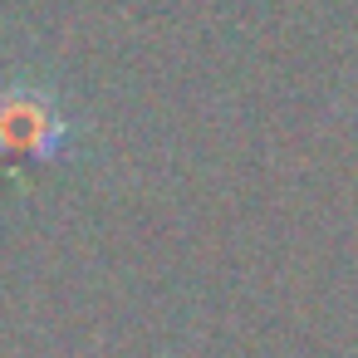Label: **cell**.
I'll return each mask as SVG.
<instances>
[{
	"label": "cell",
	"mask_w": 358,
	"mask_h": 358,
	"mask_svg": "<svg viewBox=\"0 0 358 358\" xmlns=\"http://www.w3.org/2000/svg\"><path fill=\"white\" fill-rule=\"evenodd\" d=\"M64 143H69V123L50 89H35V84L0 89V152L55 157Z\"/></svg>",
	"instance_id": "obj_1"
}]
</instances>
